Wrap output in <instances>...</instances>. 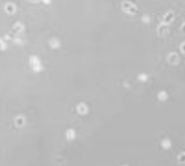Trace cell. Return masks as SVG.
Listing matches in <instances>:
<instances>
[{"mask_svg": "<svg viewBox=\"0 0 185 166\" xmlns=\"http://www.w3.org/2000/svg\"><path fill=\"white\" fill-rule=\"evenodd\" d=\"M168 61L171 63H177L179 62V56H177L176 53H171V54L168 55Z\"/></svg>", "mask_w": 185, "mask_h": 166, "instance_id": "cell-1", "label": "cell"}, {"mask_svg": "<svg viewBox=\"0 0 185 166\" xmlns=\"http://www.w3.org/2000/svg\"><path fill=\"white\" fill-rule=\"evenodd\" d=\"M161 145H162V147L164 149H168L170 147H171V141L168 139V138H165V139H163L162 141Z\"/></svg>", "mask_w": 185, "mask_h": 166, "instance_id": "cell-2", "label": "cell"}, {"mask_svg": "<svg viewBox=\"0 0 185 166\" xmlns=\"http://www.w3.org/2000/svg\"><path fill=\"white\" fill-rule=\"evenodd\" d=\"M174 18V13L173 12H168L166 15H165V17H164V21L166 22V23H168L170 21H172Z\"/></svg>", "mask_w": 185, "mask_h": 166, "instance_id": "cell-3", "label": "cell"}, {"mask_svg": "<svg viewBox=\"0 0 185 166\" xmlns=\"http://www.w3.org/2000/svg\"><path fill=\"white\" fill-rule=\"evenodd\" d=\"M88 110V107L83 104V103H81V104H79L78 106V111L80 112V114H85V112Z\"/></svg>", "mask_w": 185, "mask_h": 166, "instance_id": "cell-4", "label": "cell"}, {"mask_svg": "<svg viewBox=\"0 0 185 166\" xmlns=\"http://www.w3.org/2000/svg\"><path fill=\"white\" fill-rule=\"evenodd\" d=\"M179 163H185V153H182L181 155H179Z\"/></svg>", "mask_w": 185, "mask_h": 166, "instance_id": "cell-5", "label": "cell"}, {"mask_svg": "<svg viewBox=\"0 0 185 166\" xmlns=\"http://www.w3.org/2000/svg\"><path fill=\"white\" fill-rule=\"evenodd\" d=\"M67 135H68V138H74V131H73V130H69Z\"/></svg>", "mask_w": 185, "mask_h": 166, "instance_id": "cell-6", "label": "cell"}, {"mask_svg": "<svg viewBox=\"0 0 185 166\" xmlns=\"http://www.w3.org/2000/svg\"><path fill=\"white\" fill-rule=\"evenodd\" d=\"M16 123H17V125H22V124H23V119H22V117H18L17 120H16Z\"/></svg>", "mask_w": 185, "mask_h": 166, "instance_id": "cell-7", "label": "cell"}, {"mask_svg": "<svg viewBox=\"0 0 185 166\" xmlns=\"http://www.w3.org/2000/svg\"><path fill=\"white\" fill-rule=\"evenodd\" d=\"M158 98H160V99H166V98H168V95H166L165 92H161V93L158 94Z\"/></svg>", "mask_w": 185, "mask_h": 166, "instance_id": "cell-8", "label": "cell"}, {"mask_svg": "<svg viewBox=\"0 0 185 166\" xmlns=\"http://www.w3.org/2000/svg\"><path fill=\"white\" fill-rule=\"evenodd\" d=\"M181 48H182V51H183V53H185V43L182 44V47H181Z\"/></svg>", "mask_w": 185, "mask_h": 166, "instance_id": "cell-9", "label": "cell"}, {"mask_svg": "<svg viewBox=\"0 0 185 166\" xmlns=\"http://www.w3.org/2000/svg\"><path fill=\"white\" fill-rule=\"evenodd\" d=\"M182 30H183V31H185V22H184V24H183V27H182Z\"/></svg>", "mask_w": 185, "mask_h": 166, "instance_id": "cell-10", "label": "cell"}]
</instances>
